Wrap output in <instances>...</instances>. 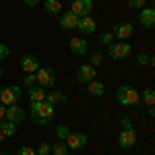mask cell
I'll list each match as a JSON object with an SVG mask.
<instances>
[{"instance_id":"1","label":"cell","mask_w":155,"mask_h":155,"mask_svg":"<svg viewBox=\"0 0 155 155\" xmlns=\"http://www.w3.org/2000/svg\"><path fill=\"white\" fill-rule=\"evenodd\" d=\"M31 112V120L35 122V124H39V126H46L50 120L54 118V114H56V110H54V106L52 104H48V101H31V107H29Z\"/></svg>"},{"instance_id":"2","label":"cell","mask_w":155,"mask_h":155,"mask_svg":"<svg viewBox=\"0 0 155 155\" xmlns=\"http://www.w3.org/2000/svg\"><path fill=\"white\" fill-rule=\"evenodd\" d=\"M116 99L124 107H141V95L132 85H120L116 89Z\"/></svg>"},{"instance_id":"3","label":"cell","mask_w":155,"mask_h":155,"mask_svg":"<svg viewBox=\"0 0 155 155\" xmlns=\"http://www.w3.org/2000/svg\"><path fill=\"white\" fill-rule=\"evenodd\" d=\"M23 99V89L17 87V85H11V87H2L0 89V104L6 106H15Z\"/></svg>"},{"instance_id":"4","label":"cell","mask_w":155,"mask_h":155,"mask_svg":"<svg viewBox=\"0 0 155 155\" xmlns=\"http://www.w3.org/2000/svg\"><path fill=\"white\" fill-rule=\"evenodd\" d=\"M35 81L39 87H52V85L56 83V72H54V68L39 66L35 71Z\"/></svg>"},{"instance_id":"5","label":"cell","mask_w":155,"mask_h":155,"mask_svg":"<svg viewBox=\"0 0 155 155\" xmlns=\"http://www.w3.org/2000/svg\"><path fill=\"white\" fill-rule=\"evenodd\" d=\"M110 48V58L112 60H126L128 56H130V52H132V48L126 44V41H118V44H110L107 46Z\"/></svg>"},{"instance_id":"6","label":"cell","mask_w":155,"mask_h":155,"mask_svg":"<svg viewBox=\"0 0 155 155\" xmlns=\"http://www.w3.org/2000/svg\"><path fill=\"white\" fill-rule=\"evenodd\" d=\"M64 145L68 147V149H74V151H79V149H83L85 145H87V134L83 132H68V137L64 139Z\"/></svg>"},{"instance_id":"7","label":"cell","mask_w":155,"mask_h":155,"mask_svg":"<svg viewBox=\"0 0 155 155\" xmlns=\"http://www.w3.org/2000/svg\"><path fill=\"white\" fill-rule=\"evenodd\" d=\"M91 11H93V0H72L71 12H74L79 19L81 17H89Z\"/></svg>"},{"instance_id":"8","label":"cell","mask_w":155,"mask_h":155,"mask_svg":"<svg viewBox=\"0 0 155 155\" xmlns=\"http://www.w3.org/2000/svg\"><path fill=\"white\" fill-rule=\"evenodd\" d=\"M97 79V71L95 66H91V64H83V66H79V72H77V81L79 83H91V81H95Z\"/></svg>"},{"instance_id":"9","label":"cell","mask_w":155,"mask_h":155,"mask_svg":"<svg viewBox=\"0 0 155 155\" xmlns=\"http://www.w3.org/2000/svg\"><path fill=\"white\" fill-rule=\"evenodd\" d=\"M4 120H8L12 124H21L25 120V110L21 106H6V112H4Z\"/></svg>"},{"instance_id":"10","label":"cell","mask_w":155,"mask_h":155,"mask_svg":"<svg viewBox=\"0 0 155 155\" xmlns=\"http://www.w3.org/2000/svg\"><path fill=\"white\" fill-rule=\"evenodd\" d=\"M134 143H137V132L132 128H122V132L118 134V145L122 149H130Z\"/></svg>"},{"instance_id":"11","label":"cell","mask_w":155,"mask_h":155,"mask_svg":"<svg viewBox=\"0 0 155 155\" xmlns=\"http://www.w3.org/2000/svg\"><path fill=\"white\" fill-rule=\"evenodd\" d=\"M139 23H141V27H145V29H151L155 25V8H141V12H139Z\"/></svg>"},{"instance_id":"12","label":"cell","mask_w":155,"mask_h":155,"mask_svg":"<svg viewBox=\"0 0 155 155\" xmlns=\"http://www.w3.org/2000/svg\"><path fill=\"white\" fill-rule=\"evenodd\" d=\"M114 37H118L120 41H126L128 37H132V33H134V27H132L130 23H120L114 27Z\"/></svg>"},{"instance_id":"13","label":"cell","mask_w":155,"mask_h":155,"mask_svg":"<svg viewBox=\"0 0 155 155\" xmlns=\"http://www.w3.org/2000/svg\"><path fill=\"white\" fill-rule=\"evenodd\" d=\"M19 64H21V68H23L25 74H27V72H35L37 68H39V60H37L33 54H25Z\"/></svg>"},{"instance_id":"14","label":"cell","mask_w":155,"mask_h":155,"mask_svg":"<svg viewBox=\"0 0 155 155\" xmlns=\"http://www.w3.org/2000/svg\"><path fill=\"white\" fill-rule=\"evenodd\" d=\"M87 46H89V44L85 41L83 37H72L71 39V50H72V54H77V56H85V54L89 52Z\"/></svg>"},{"instance_id":"15","label":"cell","mask_w":155,"mask_h":155,"mask_svg":"<svg viewBox=\"0 0 155 155\" xmlns=\"http://www.w3.org/2000/svg\"><path fill=\"white\" fill-rule=\"evenodd\" d=\"M60 25H62V29H77L79 17L74 12H62L60 15Z\"/></svg>"},{"instance_id":"16","label":"cell","mask_w":155,"mask_h":155,"mask_svg":"<svg viewBox=\"0 0 155 155\" xmlns=\"http://www.w3.org/2000/svg\"><path fill=\"white\" fill-rule=\"evenodd\" d=\"M77 29H79L81 33H85V35H89V33H93V31L97 29V25H95V21H93L91 17H81Z\"/></svg>"},{"instance_id":"17","label":"cell","mask_w":155,"mask_h":155,"mask_svg":"<svg viewBox=\"0 0 155 155\" xmlns=\"http://www.w3.org/2000/svg\"><path fill=\"white\" fill-rule=\"evenodd\" d=\"M27 91H29V99H31V101H46V91H44V87L35 85V87H31V89H27Z\"/></svg>"},{"instance_id":"18","label":"cell","mask_w":155,"mask_h":155,"mask_svg":"<svg viewBox=\"0 0 155 155\" xmlns=\"http://www.w3.org/2000/svg\"><path fill=\"white\" fill-rule=\"evenodd\" d=\"M87 91H89V95L99 97V95H104L106 87H104V83H99V81H91V83H87Z\"/></svg>"},{"instance_id":"19","label":"cell","mask_w":155,"mask_h":155,"mask_svg":"<svg viewBox=\"0 0 155 155\" xmlns=\"http://www.w3.org/2000/svg\"><path fill=\"white\" fill-rule=\"evenodd\" d=\"M46 101L52 104V106H56V104H64V101H66V95H64L62 91H50V93H46Z\"/></svg>"},{"instance_id":"20","label":"cell","mask_w":155,"mask_h":155,"mask_svg":"<svg viewBox=\"0 0 155 155\" xmlns=\"http://www.w3.org/2000/svg\"><path fill=\"white\" fill-rule=\"evenodd\" d=\"M44 6H46V12H48V15H60V12H62L60 0H46Z\"/></svg>"},{"instance_id":"21","label":"cell","mask_w":155,"mask_h":155,"mask_svg":"<svg viewBox=\"0 0 155 155\" xmlns=\"http://www.w3.org/2000/svg\"><path fill=\"white\" fill-rule=\"evenodd\" d=\"M0 130L4 137H15V132H17V124H12L8 120H0Z\"/></svg>"},{"instance_id":"22","label":"cell","mask_w":155,"mask_h":155,"mask_svg":"<svg viewBox=\"0 0 155 155\" xmlns=\"http://www.w3.org/2000/svg\"><path fill=\"white\" fill-rule=\"evenodd\" d=\"M50 153L52 155H68V147L64 145V141H58L56 145L50 147Z\"/></svg>"},{"instance_id":"23","label":"cell","mask_w":155,"mask_h":155,"mask_svg":"<svg viewBox=\"0 0 155 155\" xmlns=\"http://www.w3.org/2000/svg\"><path fill=\"white\" fill-rule=\"evenodd\" d=\"M143 104H145L147 107H153V106H155V91L151 89V87L143 91Z\"/></svg>"},{"instance_id":"24","label":"cell","mask_w":155,"mask_h":155,"mask_svg":"<svg viewBox=\"0 0 155 155\" xmlns=\"http://www.w3.org/2000/svg\"><path fill=\"white\" fill-rule=\"evenodd\" d=\"M114 33L112 31H104V33H99V44H104V46H110V44H114Z\"/></svg>"},{"instance_id":"25","label":"cell","mask_w":155,"mask_h":155,"mask_svg":"<svg viewBox=\"0 0 155 155\" xmlns=\"http://www.w3.org/2000/svg\"><path fill=\"white\" fill-rule=\"evenodd\" d=\"M68 132H71V128H68L66 124H58V126H56V137H58V141H64V139L68 137Z\"/></svg>"},{"instance_id":"26","label":"cell","mask_w":155,"mask_h":155,"mask_svg":"<svg viewBox=\"0 0 155 155\" xmlns=\"http://www.w3.org/2000/svg\"><path fill=\"white\" fill-rule=\"evenodd\" d=\"M23 85L27 87V89L35 87V85H37V81H35V72H27V74H25V79H23Z\"/></svg>"},{"instance_id":"27","label":"cell","mask_w":155,"mask_h":155,"mask_svg":"<svg viewBox=\"0 0 155 155\" xmlns=\"http://www.w3.org/2000/svg\"><path fill=\"white\" fill-rule=\"evenodd\" d=\"M137 62H139L141 66H149V64L153 62V56H149V54H143V52H141V54L137 56Z\"/></svg>"},{"instance_id":"28","label":"cell","mask_w":155,"mask_h":155,"mask_svg":"<svg viewBox=\"0 0 155 155\" xmlns=\"http://www.w3.org/2000/svg\"><path fill=\"white\" fill-rule=\"evenodd\" d=\"M145 4H147V0H128V6H130V8H134V11L145 8Z\"/></svg>"},{"instance_id":"29","label":"cell","mask_w":155,"mask_h":155,"mask_svg":"<svg viewBox=\"0 0 155 155\" xmlns=\"http://www.w3.org/2000/svg\"><path fill=\"white\" fill-rule=\"evenodd\" d=\"M8 56H11V50H8V46L0 44V62H2V60H6Z\"/></svg>"},{"instance_id":"30","label":"cell","mask_w":155,"mask_h":155,"mask_svg":"<svg viewBox=\"0 0 155 155\" xmlns=\"http://www.w3.org/2000/svg\"><path fill=\"white\" fill-rule=\"evenodd\" d=\"M50 147H52V145L41 143L39 147H37V151H35V153H37V155H50Z\"/></svg>"},{"instance_id":"31","label":"cell","mask_w":155,"mask_h":155,"mask_svg":"<svg viewBox=\"0 0 155 155\" xmlns=\"http://www.w3.org/2000/svg\"><path fill=\"white\" fill-rule=\"evenodd\" d=\"M101 60H104V54L101 52H93V56H91V66H97V64H101Z\"/></svg>"},{"instance_id":"32","label":"cell","mask_w":155,"mask_h":155,"mask_svg":"<svg viewBox=\"0 0 155 155\" xmlns=\"http://www.w3.org/2000/svg\"><path fill=\"white\" fill-rule=\"evenodd\" d=\"M17 155H37V153H35V149H31V147H21Z\"/></svg>"},{"instance_id":"33","label":"cell","mask_w":155,"mask_h":155,"mask_svg":"<svg viewBox=\"0 0 155 155\" xmlns=\"http://www.w3.org/2000/svg\"><path fill=\"white\" fill-rule=\"evenodd\" d=\"M120 124H122V128H132V126H130V118H128V116H124V118L120 120Z\"/></svg>"},{"instance_id":"34","label":"cell","mask_w":155,"mask_h":155,"mask_svg":"<svg viewBox=\"0 0 155 155\" xmlns=\"http://www.w3.org/2000/svg\"><path fill=\"white\" fill-rule=\"evenodd\" d=\"M23 2L27 4V6H37V4H39L41 0H23Z\"/></svg>"},{"instance_id":"35","label":"cell","mask_w":155,"mask_h":155,"mask_svg":"<svg viewBox=\"0 0 155 155\" xmlns=\"http://www.w3.org/2000/svg\"><path fill=\"white\" fill-rule=\"evenodd\" d=\"M4 112H6V107L0 104V120H4Z\"/></svg>"},{"instance_id":"36","label":"cell","mask_w":155,"mask_h":155,"mask_svg":"<svg viewBox=\"0 0 155 155\" xmlns=\"http://www.w3.org/2000/svg\"><path fill=\"white\" fill-rule=\"evenodd\" d=\"M4 139H6V137H4V134H2V130H0V143H2Z\"/></svg>"},{"instance_id":"37","label":"cell","mask_w":155,"mask_h":155,"mask_svg":"<svg viewBox=\"0 0 155 155\" xmlns=\"http://www.w3.org/2000/svg\"><path fill=\"white\" fill-rule=\"evenodd\" d=\"M0 77H2V68H0Z\"/></svg>"},{"instance_id":"38","label":"cell","mask_w":155,"mask_h":155,"mask_svg":"<svg viewBox=\"0 0 155 155\" xmlns=\"http://www.w3.org/2000/svg\"><path fill=\"white\" fill-rule=\"evenodd\" d=\"M0 155H4V153H0Z\"/></svg>"},{"instance_id":"39","label":"cell","mask_w":155,"mask_h":155,"mask_svg":"<svg viewBox=\"0 0 155 155\" xmlns=\"http://www.w3.org/2000/svg\"><path fill=\"white\" fill-rule=\"evenodd\" d=\"M0 89H2V87H0Z\"/></svg>"}]
</instances>
